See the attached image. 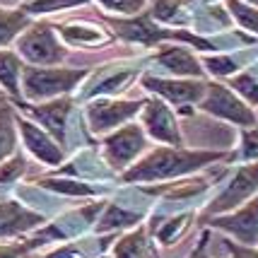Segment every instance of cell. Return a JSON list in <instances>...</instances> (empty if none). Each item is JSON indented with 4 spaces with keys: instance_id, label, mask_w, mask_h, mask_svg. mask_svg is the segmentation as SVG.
Here are the masks:
<instances>
[{
    "instance_id": "cell-1",
    "label": "cell",
    "mask_w": 258,
    "mask_h": 258,
    "mask_svg": "<svg viewBox=\"0 0 258 258\" xmlns=\"http://www.w3.org/2000/svg\"><path fill=\"white\" fill-rule=\"evenodd\" d=\"M227 152L210 150H183V147H157L143 159H138L131 169H125L121 179L125 183H150V181L179 179L208 167L210 162L225 159Z\"/></svg>"
},
{
    "instance_id": "cell-2",
    "label": "cell",
    "mask_w": 258,
    "mask_h": 258,
    "mask_svg": "<svg viewBox=\"0 0 258 258\" xmlns=\"http://www.w3.org/2000/svg\"><path fill=\"white\" fill-rule=\"evenodd\" d=\"M90 75L85 68H44L24 66L22 70V97L24 101L58 99L73 92L82 80Z\"/></svg>"
},
{
    "instance_id": "cell-3",
    "label": "cell",
    "mask_w": 258,
    "mask_h": 258,
    "mask_svg": "<svg viewBox=\"0 0 258 258\" xmlns=\"http://www.w3.org/2000/svg\"><path fill=\"white\" fill-rule=\"evenodd\" d=\"M17 56L29 66H56L66 60L68 48L58 41V32L53 24L36 22L29 24L17 39Z\"/></svg>"
},
{
    "instance_id": "cell-4",
    "label": "cell",
    "mask_w": 258,
    "mask_h": 258,
    "mask_svg": "<svg viewBox=\"0 0 258 258\" xmlns=\"http://www.w3.org/2000/svg\"><path fill=\"white\" fill-rule=\"evenodd\" d=\"M106 22L113 27V32L118 36H123L125 41H135V44L143 46H159V41L164 39H179V41H188V44H196V48H203V51H210L215 48L210 41L205 39H198L196 34L188 32H174V29H164V27H157L152 22L150 15H135L133 20H116V17H109Z\"/></svg>"
},
{
    "instance_id": "cell-5",
    "label": "cell",
    "mask_w": 258,
    "mask_h": 258,
    "mask_svg": "<svg viewBox=\"0 0 258 258\" xmlns=\"http://www.w3.org/2000/svg\"><path fill=\"white\" fill-rule=\"evenodd\" d=\"M104 159L109 162V167L123 174L125 169H131L140 159V155H145L147 150V138L143 125L128 123L123 128H118L116 133L104 138Z\"/></svg>"
},
{
    "instance_id": "cell-6",
    "label": "cell",
    "mask_w": 258,
    "mask_h": 258,
    "mask_svg": "<svg viewBox=\"0 0 258 258\" xmlns=\"http://www.w3.org/2000/svg\"><path fill=\"white\" fill-rule=\"evenodd\" d=\"M198 106H201L205 113H213L217 118L232 121V123L241 125V128H251V125L258 123L253 109H251L244 99H239L229 87L220 85V82H208L205 97L201 99Z\"/></svg>"
},
{
    "instance_id": "cell-7",
    "label": "cell",
    "mask_w": 258,
    "mask_h": 258,
    "mask_svg": "<svg viewBox=\"0 0 258 258\" xmlns=\"http://www.w3.org/2000/svg\"><path fill=\"white\" fill-rule=\"evenodd\" d=\"M205 222L213 229H220L227 236H232L234 244L258 246V193L244 205H239L234 213L205 217Z\"/></svg>"
},
{
    "instance_id": "cell-8",
    "label": "cell",
    "mask_w": 258,
    "mask_h": 258,
    "mask_svg": "<svg viewBox=\"0 0 258 258\" xmlns=\"http://www.w3.org/2000/svg\"><path fill=\"white\" fill-rule=\"evenodd\" d=\"M256 193H258V162H251V164H246V167H241L236 171L234 179L220 191V196L213 203H208L205 215L213 217V215L232 213L239 205L251 201Z\"/></svg>"
},
{
    "instance_id": "cell-9",
    "label": "cell",
    "mask_w": 258,
    "mask_h": 258,
    "mask_svg": "<svg viewBox=\"0 0 258 258\" xmlns=\"http://www.w3.org/2000/svg\"><path fill=\"white\" fill-rule=\"evenodd\" d=\"M145 99H94L92 104H87V123H90L92 133H106L113 131L118 125H123L131 116L143 111Z\"/></svg>"
},
{
    "instance_id": "cell-10",
    "label": "cell",
    "mask_w": 258,
    "mask_h": 258,
    "mask_svg": "<svg viewBox=\"0 0 258 258\" xmlns=\"http://www.w3.org/2000/svg\"><path fill=\"white\" fill-rule=\"evenodd\" d=\"M143 131L150 138H155L159 143L169 147H183V135H181L179 121L174 111L169 109V104L159 97L145 99L143 106Z\"/></svg>"
},
{
    "instance_id": "cell-11",
    "label": "cell",
    "mask_w": 258,
    "mask_h": 258,
    "mask_svg": "<svg viewBox=\"0 0 258 258\" xmlns=\"http://www.w3.org/2000/svg\"><path fill=\"white\" fill-rule=\"evenodd\" d=\"M143 87L152 94H157L159 99L169 101L174 106H193L201 104L205 97L208 82L203 80H167L157 75H143Z\"/></svg>"
},
{
    "instance_id": "cell-12",
    "label": "cell",
    "mask_w": 258,
    "mask_h": 258,
    "mask_svg": "<svg viewBox=\"0 0 258 258\" xmlns=\"http://www.w3.org/2000/svg\"><path fill=\"white\" fill-rule=\"evenodd\" d=\"M15 123H17V133L22 135L24 147L34 157L44 162L46 167H60V162L66 159L63 147L58 145L41 125H36L34 121H29L27 116H20V113H15Z\"/></svg>"
},
{
    "instance_id": "cell-13",
    "label": "cell",
    "mask_w": 258,
    "mask_h": 258,
    "mask_svg": "<svg viewBox=\"0 0 258 258\" xmlns=\"http://www.w3.org/2000/svg\"><path fill=\"white\" fill-rule=\"evenodd\" d=\"M20 111L29 113L32 118H36L41 128L51 135L56 143H66V125H68V113H70V106H73V99L68 97H58V99H51L46 104H32V101H17L15 104Z\"/></svg>"
},
{
    "instance_id": "cell-14",
    "label": "cell",
    "mask_w": 258,
    "mask_h": 258,
    "mask_svg": "<svg viewBox=\"0 0 258 258\" xmlns=\"http://www.w3.org/2000/svg\"><path fill=\"white\" fill-rule=\"evenodd\" d=\"M44 225H46V217L41 213L22 205L20 201L0 198V239L22 236Z\"/></svg>"
},
{
    "instance_id": "cell-15",
    "label": "cell",
    "mask_w": 258,
    "mask_h": 258,
    "mask_svg": "<svg viewBox=\"0 0 258 258\" xmlns=\"http://www.w3.org/2000/svg\"><path fill=\"white\" fill-rule=\"evenodd\" d=\"M155 60L159 66L174 73V75H183V78H196L201 80L205 75V68L201 66V60L193 56L188 48H181V46H167L162 48L159 53H155Z\"/></svg>"
},
{
    "instance_id": "cell-16",
    "label": "cell",
    "mask_w": 258,
    "mask_h": 258,
    "mask_svg": "<svg viewBox=\"0 0 258 258\" xmlns=\"http://www.w3.org/2000/svg\"><path fill=\"white\" fill-rule=\"evenodd\" d=\"M111 258H162L157 241L147 234L145 227H135L111 248Z\"/></svg>"
},
{
    "instance_id": "cell-17",
    "label": "cell",
    "mask_w": 258,
    "mask_h": 258,
    "mask_svg": "<svg viewBox=\"0 0 258 258\" xmlns=\"http://www.w3.org/2000/svg\"><path fill=\"white\" fill-rule=\"evenodd\" d=\"M56 32L66 39L68 44L73 46H82V48H99V46L109 44L111 36L99 29V24H87V22H68V24H58Z\"/></svg>"
},
{
    "instance_id": "cell-18",
    "label": "cell",
    "mask_w": 258,
    "mask_h": 258,
    "mask_svg": "<svg viewBox=\"0 0 258 258\" xmlns=\"http://www.w3.org/2000/svg\"><path fill=\"white\" fill-rule=\"evenodd\" d=\"M22 70L24 63L15 51L0 48V90L20 101L22 94Z\"/></svg>"
},
{
    "instance_id": "cell-19",
    "label": "cell",
    "mask_w": 258,
    "mask_h": 258,
    "mask_svg": "<svg viewBox=\"0 0 258 258\" xmlns=\"http://www.w3.org/2000/svg\"><path fill=\"white\" fill-rule=\"evenodd\" d=\"M32 24V17L22 8H0V48L17 41L20 34Z\"/></svg>"
},
{
    "instance_id": "cell-20",
    "label": "cell",
    "mask_w": 258,
    "mask_h": 258,
    "mask_svg": "<svg viewBox=\"0 0 258 258\" xmlns=\"http://www.w3.org/2000/svg\"><path fill=\"white\" fill-rule=\"evenodd\" d=\"M97 220L99 222H94V232L106 234V232H118L123 227H135L140 222V215L133 210H123L121 205H106V213Z\"/></svg>"
},
{
    "instance_id": "cell-21",
    "label": "cell",
    "mask_w": 258,
    "mask_h": 258,
    "mask_svg": "<svg viewBox=\"0 0 258 258\" xmlns=\"http://www.w3.org/2000/svg\"><path fill=\"white\" fill-rule=\"evenodd\" d=\"M17 152V123L8 101H0V164Z\"/></svg>"
},
{
    "instance_id": "cell-22",
    "label": "cell",
    "mask_w": 258,
    "mask_h": 258,
    "mask_svg": "<svg viewBox=\"0 0 258 258\" xmlns=\"http://www.w3.org/2000/svg\"><path fill=\"white\" fill-rule=\"evenodd\" d=\"M90 0H27L20 8L29 17H34V15H51V12H63L70 10V8H82Z\"/></svg>"
},
{
    "instance_id": "cell-23",
    "label": "cell",
    "mask_w": 258,
    "mask_h": 258,
    "mask_svg": "<svg viewBox=\"0 0 258 258\" xmlns=\"http://www.w3.org/2000/svg\"><path fill=\"white\" fill-rule=\"evenodd\" d=\"M36 183L48 188V191L63 193V196H94L97 193V188H92L85 181L78 179H39Z\"/></svg>"
},
{
    "instance_id": "cell-24",
    "label": "cell",
    "mask_w": 258,
    "mask_h": 258,
    "mask_svg": "<svg viewBox=\"0 0 258 258\" xmlns=\"http://www.w3.org/2000/svg\"><path fill=\"white\" fill-rule=\"evenodd\" d=\"M225 3H227V10L236 17L239 27H244L246 32L258 36V8H251L244 0H225Z\"/></svg>"
},
{
    "instance_id": "cell-25",
    "label": "cell",
    "mask_w": 258,
    "mask_h": 258,
    "mask_svg": "<svg viewBox=\"0 0 258 258\" xmlns=\"http://www.w3.org/2000/svg\"><path fill=\"white\" fill-rule=\"evenodd\" d=\"M24 171H27V157L15 152L12 157H8L0 164V186H10L15 181H20Z\"/></svg>"
},
{
    "instance_id": "cell-26",
    "label": "cell",
    "mask_w": 258,
    "mask_h": 258,
    "mask_svg": "<svg viewBox=\"0 0 258 258\" xmlns=\"http://www.w3.org/2000/svg\"><path fill=\"white\" fill-rule=\"evenodd\" d=\"M229 90H234L241 94V99L248 101V104H258V80L251 75V73H244V75H236L232 82H229Z\"/></svg>"
},
{
    "instance_id": "cell-27",
    "label": "cell",
    "mask_w": 258,
    "mask_h": 258,
    "mask_svg": "<svg viewBox=\"0 0 258 258\" xmlns=\"http://www.w3.org/2000/svg\"><path fill=\"white\" fill-rule=\"evenodd\" d=\"M97 3H101L109 12L123 15V17H135L145 8V0H97Z\"/></svg>"
},
{
    "instance_id": "cell-28",
    "label": "cell",
    "mask_w": 258,
    "mask_h": 258,
    "mask_svg": "<svg viewBox=\"0 0 258 258\" xmlns=\"http://www.w3.org/2000/svg\"><path fill=\"white\" fill-rule=\"evenodd\" d=\"M203 63H205V70H210L213 75H232V73H236L241 68V63L234 60V58H220V56H205Z\"/></svg>"
},
{
    "instance_id": "cell-29",
    "label": "cell",
    "mask_w": 258,
    "mask_h": 258,
    "mask_svg": "<svg viewBox=\"0 0 258 258\" xmlns=\"http://www.w3.org/2000/svg\"><path fill=\"white\" fill-rule=\"evenodd\" d=\"M241 159H258V123L241 131Z\"/></svg>"
},
{
    "instance_id": "cell-30",
    "label": "cell",
    "mask_w": 258,
    "mask_h": 258,
    "mask_svg": "<svg viewBox=\"0 0 258 258\" xmlns=\"http://www.w3.org/2000/svg\"><path fill=\"white\" fill-rule=\"evenodd\" d=\"M222 246L227 248L229 258H258V248L256 246H241V244H234L229 236L222 239Z\"/></svg>"
},
{
    "instance_id": "cell-31",
    "label": "cell",
    "mask_w": 258,
    "mask_h": 258,
    "mask_svg": "<svg viewBox=\"0 0 258 258\" xmlns=\"http://www.w3.org/2000/svg\"><path fill=\"white\" fill-rule=\"evenodd\" d=\"M24 253H27L24 241H20V244H8V241H3V244H0V258H22Z\"/></svg>"
},
{
    "instance_id": "cell-32",
    "label": "cell",
    "mask_w": 258,
    "mask_h": 258,
    "mask_svg": "<svg viewBox=\"0 0 258 258\" xmlns=\"http://www.w3.org/2000/svg\"><path fill=\"white\" fill-rule=\"evenodd\" d=\"M205 244H208V234H203V239H201V244H198V246L193 248V253H191V256H186V258H198V253H201L203 248H205Z\"/></svg>"
},
{
    "instance_id": "cell-33",
    "label": "cell",
    "mask_w": 258,
    "mask_h": 258,
    "mask_svg": "<svg viewBox=\"0 0 258 258\" xmlns=\"http://www.w3.org/2000/svg\"><path fill=\"white\" fill-rule=\"evenodd\" d=\"M22 258H44V253H36V251H27Z\"/></svg>"
},
{
    "instance_id": "cell-34",
    "label": "cell",
    "mask_w": 258,
    "mask_h": 258,
    "mask_svg": "<svg viewBox=\"0 0 258 258\" xmlns=\"http://www.w3.org/2000/svg\"><path fill=\"white\" fill-rule=\"evenodd\" d=\"M198 258H213V256H208V253H203V251H201V253H198Z\"/></svg>"
},
{
    "instance_id": "cell-35",
    "label": "cell",
    "mask_w": 258,
    "mask_h": 258,
    "mask_svg": "<svg viewBox=\"0 0 258 258\" xmlns=\"http://www.w3.org/2000/svg\"><path fill=\"white\" fill-rule=\"evenodd\" d=\"M246 3H251V5H258V0H246Z\"/></svg>"
}]
</instances>
